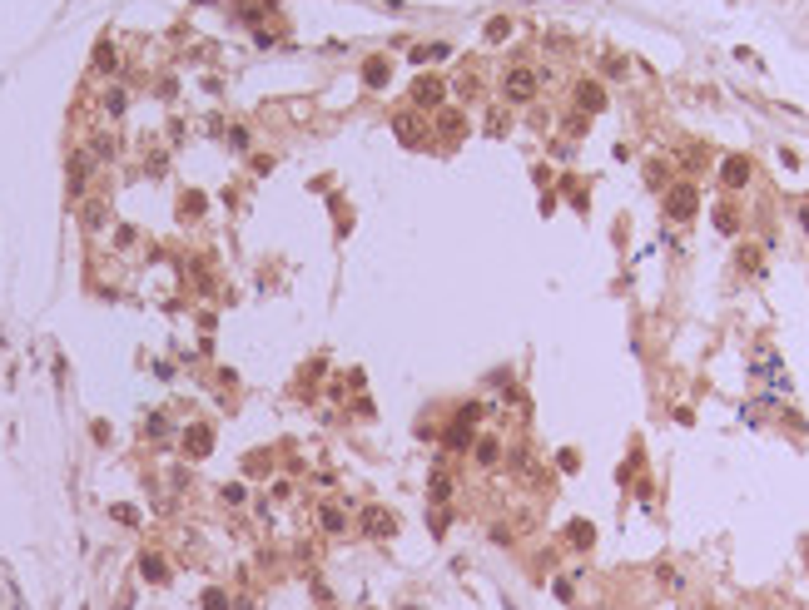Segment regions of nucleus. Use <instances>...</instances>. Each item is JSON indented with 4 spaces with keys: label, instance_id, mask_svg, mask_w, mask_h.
<instances>
[{
    "label": "nucleus",
    "instance_id": "obj_1",
    "mask_svg": "<svg viewBox=\"0 0 809 610\" xmlns=\"http://www.w3.org/2000/svg\"><path fill=\"white\" fill-rule=\"evenodd\" d=\"M666 208H670V219H690V214H695V188H690V184H675V194L666 199Z\"/></svg>",
    "mask_w": 809,
    "mask_h": 610
},
{
    "label": "nucleus",
    "instance_id": "obj_2",
    "mask_svg": "<svg viewBox=\"0 0 809 610\" xmlns=\"http://www.w3.org/2000/svg\"><path fill=\"white\" fill-rule=\"evenodd\" d=\"M531 90H537V75H531V70H512V75H506V99H531Z\"/></svg>",
    "mask_w": 809,
    "mask_h": 610
},
{
    "label": "nucleus",
    "instance_id": "obj_3",
    "mask_svg": "<svg viewBox=\"0 0 809 610\" xmlns=\"http://www.w3.org/2000/svg\"><path fill=\"white\" fill-rule=\"evenodd\" d=\"M442 99H447L442 80H417V85H412V104H442Z\"/></svg>",
    "mask_w": 809,
    "mask_h": 610
},
{
    "label": "nucleus",
    "instance_id": "obj_4",
    "mask_svg": "<svg viewBox=\"0 0 809 610\" xmlns=\"http://www.w3.org/2000/svg\"><path fill=\"white\" fill-rule=\"evenodd\" d=\"M720 179H725L730 188H740L744 179H750V159H725V164H720Z\"/></svg>",
    "mask_w": 809,
    "mask_h": 610
},
{
    "label": "nucleus",
    "instance_id": "obj_5",
    "mask_svg": "<svg viewBox=\"0 0 809 610\" xmlns=\"http://www.w3.org/2000/svg\"><path fill=\"white\" fill-rule=\"evenodd\" d=\"M576 104H581V110H601V104H606L601 85H576Z\"/></svg>",
    "mask_w": 809,
    "mask_h": 610
},
{
    "label": "nucleus",
    "instance_id": "obj_6",
    "mask_svg": "<svg viewBox=\"0 0 809 610\" xmlns=\"http://www.w3.org/2000/svg\"><path fill=\"white\" fill-rule=\"evenodd\" d=\"M506 35H512V20H486V40H492V45H497V40H506Z\"/></svg>",
    "mask_w": 809,
    "mask_h": 610
},
{
    "label": "nucleus",
    "instance_id": "obj_7",
    "mask_svg": "<svg viewBox=\"0 0 809 610\" xmlns=\"http://www.w3.org/2000/svg\"><path fill=\"white\" fill-rule=\"evenodd\" d=\"M363 75H368V85H382V80H388V60H373Z\"/></svg>",
    "mask_w": 809,
    "mask_h": 610
},
{
    "label": "nucleus",
    "instance_id": "obj_8",
    "mask_svg": "<svg viewBox=\"0 0 809 610\" xmlns=\"http://www.w3.org/2000/svg\"><path fill=\"white\" fill-rule=\"evenodd\" d=\"M95 65H99V70H115V45H99V50H95Z\"/></svg>",
    "mask_w": 809,
    "mask_h": 610
},
{
    "label": "nucleus",
    "instance_id": "obj_9",
    "mask_svg": "<svg viewBox=\"0 0 809 610\" xmlns=\"http://www.w3.org/2000/svg\"><path fill=\"white\" fill-rule=\"evenodd\" d=\"M715 223H720V228H725V234H735V214H730V208H725V204H720V208H715Z\"/></svg>",
    "mask_w": 809,
    "mask_h": 610
},
{
    "label": "nucleus",
    "instance_id": "obj_10",
    "mask_svg": "<svg viewBox=\"0 0 809 610\" xmlns=\"http://www.w3.org/2000/svg\"><path fill=\"white\" fill-rule=\"evenodd\" d=\"M442 134L457 139V134H462V114H442Z\"/></svg>",
    "mask_w": 809,
    "mask_h": 610
},
{
    "label": "nucleus",
    "instance_id": "obj_11",
    "mask_svg": "<svg viewBox=\"0 0 809 610\" xmlns=\"http://www.w3.org/2000/svg\"><path fill=\"white\" fill-rule=\"evenodd\" d=\"M397 134H402V139H422V130H417L412 119H397Z\"/></svg>",
    "mask_w": 809,
    "mask_h": 610
},
{
    "label": "nucleus",
    "instance_id": "obj_12",
    "mask_svg": "<svg viewBox=\"0 0 809 610\" xmlns=\"http://www.w3.org/2000/svg\"><path fill=\"white\" fill-rule=\"evenodd\" d=\"M477 461H497V441H477Z\"/></svg>",
    "mask_w": 809,
    "mask_h": 610
}]
</instances>
